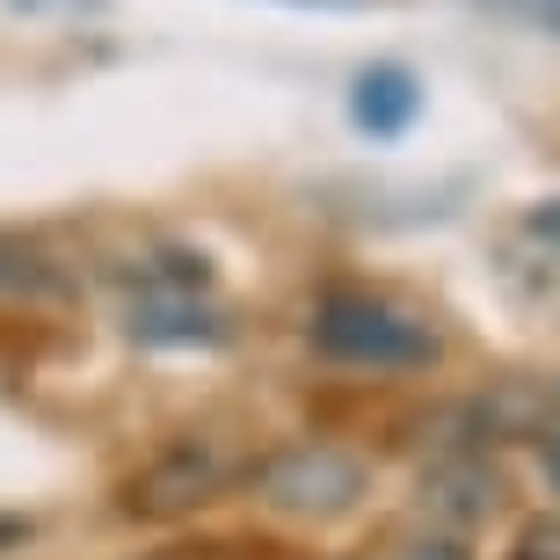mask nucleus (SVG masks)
I'll return each mask as SVG.
<instances>
[{"label":"nucleus","mask_w":560,"mask_h":560,"mask_svg":"<svg viewBox=\"0 0 560 560\" xmlns=\"http://www.w3.org/2000/svg\"><path fill=\"white\" fill-rule=\"evenodd\" d=\"M422 117V88H416V73L408 66H364L357 73V88H350V125L364 131V139H400V131Z\"/></svg>","instance_id":"nucleus-5"},{"label":"nucleus","mask_w":560,"mask_h":560,"mask_svg":"<svg viewBox=\"0 0 560 560\" xmlns=\"http://www.w3.org/2000/svg\"><path fill=\"white\" fill-rule=\"evenodd\" d=\"M510 560H560V517L524 524V532H517V546H510Z\"/></svg>","instance_id":"nucleus-8"},{"label":"nucleus","mask_w":560,"mask_h":560,"mask_svg":"<svg viewBox=\"0 0 560 560\" xmlns=\"http://www.w3.org/2000/svg\"><path fill=\"white\" fill-rule=\"evenodd\" d=\"M553 22H560V0H553Z\"/></svg>","instance_id":"nucleus-13"},{"label":"nucleus","mask_w":560,"mask_h":560,"mask_svg":"<svg viewBox=\"0 0 560 560\" xmlns=\"http://www.w3.org/2000/svg\"><path fill=\"white\" fill-rule=\"evenodd\" d=\"M0 299L8 306H66L73 284H66V270L51 255L22 248V241H0Z\"/></svg>","instance_id":"nucleus-6"},{"label":"nucleus","mask_w":560,"mask_h":560,"mask_svg":"<svg viewBox=\"0 0 560 560\" xmlns=\"http://www.w3.org/2000/svg\"><path fill=\"white\" fill-rule=\"evenodd\" d=\"M291 8H364V0H291Z\"/></svg>","instance_id":"nucleus-12"},{"label":"nucleus","mask_w":560,"mask_h":560,"mask_svg":"<svg viewBox=\"0 0 560 560\" xmlns=\"http://www.w3.org/2000/svg\"><path fill=\"white\" fill-rule=\"evenodd\" d=\"M524 233H532V241H546V248L560 255V197H546V205L524 211Z\"/></svg>","instance_id":"nucleus-9"},{"label":"nucleus","mask_w":560,"mask_h":560,"mask_svg":"<svg viewBox=\"0 0 560 560\" xmlns=\"http://www.w3.org/2000/svg\"><path fill=\"white\" fill-rule=\"evenodd\" d=\"M306 335L328 364H350V372H430L436 357H444L430 320H416V313H400L394 299L357 291V284L320 291Z\"/></svg>","instance_id":"nucleus-1"},{"label":"nucleus","mask_w":560,"mask_h":560,"mask_svg":"<svg viewBox=\"0 0 560 560\" xmlns=\"http://www.w3.org/2000/svg\"><path fill=\"white\" fill-rule=\"evenodd\" d=\"M546 480H553V495H560V436H546Z\"/></svg>","instance_id":"nucleus-10"},{"label":"nucleus","mask_w":560,"mask_h":560,"mask_svg":"<svg viewBox=\"0 0 560 560\" xmlns=\"http://www.w3.org/2000/svg\"><path fill=\"white\" fill-rule=\"evenodd\" d=\"M125 328H131V342H145V350H219V342L233 335V320L219 306H205L197 291H145Z\"/></svg>","instance_id":"nucleus-4"},{"label":"nucleus","mask_w":560,"mask_h":560,"mask_svg":"<svg viewBox=\"0 0 560 560\" xmlns=\"http://www.w3.org/2000/svg\"><path fill=\"white\" fill-rule=\"evenodd\" d=\"M430 502H436V510H452L458 524H474V517H488V510L502 502V488L488 474H474V466H452V474L430 480Z\"/></svg>","instance_id":"nucleus-7"},{"label":"nucleus","mask_w":560,"mask_h":560,"mask_svg":"<svg viewBox=\"0 0 560 560\" xmlns=\"http://www.w3.org/2000/svg\"><path fill=\"white\" fill-rule=\"evenodd\" d=\"M241 480L255 488V502H270V510H284V517H350L357 502L372 495V466L357 452H342V444H328V436H299V444H277V452H262L255 466H241Z\"/></svg>","instance_id":"nucleus-2"},{"label":"nucleus","mask_w":560,"mask_h":560,"mask_svg":"<svg viewBox=\"0 0 560 560\" xmlns=\"http://www.w3.org/2000/svg\"><path fill=\"white\" fill-rule=\"evenodd\" d=\"M553 400H560V386H553Z\"/></svg>","instance_id":"nucleus-14"},{"label":"nucleus","mask_w":560,"mask_h":560,"mask_svg":"<svg viewBox=\"0 0 560 560\" xmlns=\"http://www.w3.org/2000/svg\"><path fill=\"white\" fill-rule=\"evenodd\" d=\"M233 480H241V458H233L226 444H211V436H175L167 452H153L139 474L125 480L117 510L139 517V524H175V517H189V510L219 502Z\"/></svg>","instance_id":"nucleus-3"},{"label":"nucleus","mask_w":560,"mask_h":560,"mask_svg":"<svg viewBox=\"0 0 560 560\" xmlns=\"http://www.w3.org/2000/svg\"><path fill=\"white\" fill-rule=\"evenodd\" d=\"M15 539H30V524H22V517H0V546H15Z\"/></svg>","instance_id":"nucleus-11"}]
</instances>
